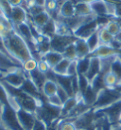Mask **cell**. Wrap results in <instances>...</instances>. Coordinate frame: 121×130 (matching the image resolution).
I'll list each match as a JSON object with an SVG mask.
<instances>
[{"instance_id":"1","label":"cell","mask_w":121,"mask_h":130,"mask_svg":"<svg viewBox=\"0 0 121 130\" xmlns=\"http://www.w3.org/2000/svg\"><path fill=\"white\" fill-rule=\"evenodd\" d=\"M2 40L9 54L14 60L19 62L22 66L25 62L33 58L28 44L23 39V37L15 30L14 28L4 38H2Z\"/></svg>"},{"instance_id":"2","label":"cell","mask_w":121,"mask_h":130,"mask_svg":"<svg viewBox=\"0 0 121 130\" xmlns=\"http://www.w3.org/2000/svg\"><path fill=\"white\" fill-rule=\"evenodd\" d=\"M1 83L8 92L10 105L11 107H13L16 111L18 109H24V110L35 114L36 109L40 105L36 99L24 92L21 88L11 87L9 84L5 83L3 81H1Z\"/></svg>"},{"instance_id":"3","label":"cell","mask_w":121,"mask_h":130,"mask_svg":"<svg viewBox=\"0 0 121 130\" xmlns=\"http://www.w3.org/2000/svg\"><path fill=\"white\" fill-rule=\"evenodd\" d=\"M35 115L37 119L44 122L46 126H48L61 118L62 107L50 105L47 101L42 102L36 109Z\"/></svg>"},{"instance_id":"4","label":"cell","mask_w":121,"mask_h":130,"mask_svg":"<svg viewBox=\"0 0 121 130\" xmlns=\"http://www.w3.org/2000/svg\"><path fill=\"white\" fill-rule=\"evenodd\" d=\"M121 100V92L117 90L116 88H104L100 91L96 103L93 105V108L95 110L103 109L105 107H108L109 105H113L116 102Z\"/></svg>"},{"instance_id":"5","label":"cell","mask_w":121,"mask_h":130,"mask_svg":"<svg viewBox=\"0 0 121 130\" xmlns=\"http://www.w3.org/2000/svg\"><path fill=\"white\" fill-rule=\"evenodd\" d=\"M0 120L1 123L9 130H25L20 124L16 110L10 105H3V109L0 114Z\"/></svg>"},{"instance_id":"6","label":"cell","mask_w":121,"mask_h":130,"mask_svg":"<svg viewBox=\"0 0 121 130\" xmlns=\"http://www.w3.org/2000/svg\"><path fill=\"white\" fill-rule=\"evenodd\" d=\"M77 130H94L96 129V110L91 108L89 111L82 114V116L78 117L73 122Z\"/></svg>"},{"instance_id":"7","label":"cell","mask_w":121,"mask_h":130,"mask_svg":"<svg viewBox=\"0 0 121 130\" xmlns=\"http://www.w3.org/2000/svg\"><path fill=\"white\" fill-rule=\"evenodd\" d=\"M78 37L75 35H60V34H55L51 39H50V51H57L63 54V52L65 51V48L75 43Z\"/></svg>"},{"instance_id":"8","label":"cell","mask_w":121,"mask_h":130,"mask_svg":"<svg viewBox=\"0 0 121 130\" xmlns=\"http://www.w3.org/2000/svg\"><path fill=\"white\" fill-rule=\"evenodd\" d=\"M98 111L107 119L111 124H116L121 119V100L109 105L108 107L99 109Z\"/></svg>"},{"instance_id":"9","label":"cell","mask_w":121,"mask_h":130,"mask_svg":"<svg viewBox=\"0 0 121 130\" xmlns=\"http://www.w3.org/2000/svg\"><path fill=\"white\" fill-rule=\"evenodd\" d=\"M27 77H28V73H26L24 69H18L14 71H11V72L5 74L2 81L9 84L11 87L20 88Z\"/></svg>"},{"instance_id":"10","label":"cell","mask_w":121,"mask_h":130,"mask_svg":"<svg viewBox=\"0 0 121 130\" xmlns=\"http://www.w3.org/2000/svg\"><path fill=\"white\" fill-rule=\"evenodd\" d=\"M16 113H17L18 120H19L22 127L25 130H32L34 126V123L37 120L35 114L24 110V109H18Z\"/></svg>"},{"instance_id":"11","label":"cell","mask_w":121,"mask_h":130,"mask_svg":"<svg viewBox=\"0 0 121 130\" xmlns=\"http://www.w3.org/2000/svg\"><path fill=\"white\" fill-rule=\"evenodd\" d=\"M98 29H99V27H98V24H97V21H96V18L95 20L82 26L79 29H78L74 32V35L76 37H78V38L86 40L87 38H89L92 34L96 32Z\"/></svg>"},{"instance_id":"12","label":"cell","mask_w":121,"mask_h":130,"mask_svg":"<svg viewBox=\"0 0 121 130\" xmlns=\"http://www.w3.org/2000/svg\"><path fill=\"white\" fill-rule=\"evenodd\" d=\"M28 12L24 7H12L11 9L10 13V20H11L12 26H19L21 24L27 23L28 21Z\"/></svg>"},{"instance_id":"13","label":"cell","mask_w":121,"mask_h":130,"mask_svg":"<svg viewBox=\"0 0 121 130\" xmlns=\"http://www.w3.org/2000/svg\"><path fill=\"white\" fill-rule=\"evenodd\" d=\"M119 51H116L108 45H100L96 51L90 53L88 57H97L99 59H102V58L117 55L119 53Z\"/></svg>"},{"instance_id":"14","label":"cell","mask_w":121,"mask_h":130,"mask_svg":"<svg viewBox=\"0 0 121 130\" xmlns=\"http://www.w3.org/2000/svg\"><path fill=\"white\" fill-rule=\"evenodd\" d=\"M91 61H90L89 69L85 73V77L88 79L90 83L93 80L96 78V76L100 73V69H101V64H100V59L97 57H90Z\"/></svg>"},{"instance_id":"15","label":"cell","mask_w":121,"mask_h":130,"mask_svg":"<svg viewBox=\"0 0 121 130\" xmlns=\"http://www.w3.org/2000/svg\"><path fill=\"white\" fill-rule=\"evenodd\" d=\"M0 69L9 73L11 71H14L18 69H22V67L17 65L11 58L8 57L7 55L4 54L3 52L0 51Z\"/></svg>"},{"instance_id":"16","label":"cell","mask_w":121,"mask_h":130,"mask_svg":"<svg viewBox=\"0 0 121 130\" xmlns=\"http://www.w3.org/2000/svg\"><path fill=\"white\" fill-rule=\"evenodd\" d=\"M90 6H91L93 13L96 15V16H108V17H110L105 0H94V1H91Z\"/></svg>"},{"instance_id":"17","label":"cell","mask_w":121,"mask_h":130,"mask_svg":"<svg viewBox=\"0 0 121 130\" xmlns=\"http://www.w3.org/2000/svg\"><path fill=\"white\" fill-rule=\"evenodd\" d=\"M77 2L74 0H65L59 10V16L64 18H70L75 15V5Z\"/></svg>"},{"instance_id":"18","label":"cell","mask_w":121,"mask_h":130,"mask_svg":"<svg viewBox=\"0 0 121 130\" xmlns=\"http://www.w3.org/2000/svg\"><path fill=\"white\" fill-rule=\"evenodd\" d=\"M28 76L32 80V82L35 84V86L38 88L39 90L42 92L43 91V87L44 85L47 81V78H46V75L45 73L41 72L39 69H36L34 70H32L31 72L28 73Z\"/></svg>"},{"instance_id":"19","label":"cell","mask_w":121,"mask_h":130,"mask_svg":"<svg viewBox=\"0 0 121 130\" xmlns=\"http://www.w3.org/2000/svg\"><path fill=\"white\" fill-rule=\"evenodd\" d=\"M50 18L51 17H50L49 13L46 11L42 12V13H40V14L36 15V16H33V17L29 16V20L33 24V26L35 27V29L38 30V32H39V29H42L44 26L49 21Z\"/></svg>"},{"instance_id":"20","label":"cell","mask_w":121,"mask_h":130,"mask_svg":"<svg viewBox=\"0 0 121 130\" xmlns=\"http://www.w3.org/2000/svg\"><path fill=\"white\" fill-rule=\"evenodd\" d=\"M75 47H76V51H77V56L78 59H82V58L88 57L89 54L91 53L90 48L87 45L86 40L80 39L78 38L75 42Z\"/></svg>"},{"instance_id":"21","label":"cell","mask_w":121,"mask_h":130,"mask_svg":"<svg viewBox=\"0 0 121 130\" xmlns=\"http://www.w3.org/2000/svg\"><path fill=\"white\" fill-rule=\"evenodd\" d=\"M42 59H44V60L47 63V65L49 66L50 69H52L64 59V56H63V54L60 53V52L50 51H48L47 53H46V54L44 55L43 57H42Z\"/></svg>"},{"instance_id":"22","label":"cell","mask_w":121,"mask_h":130,"mask_svg":"<svg viewBox=\"0 0 121 130\" xmlns=\"http://www.w3.org/2000/svg\"><path fill=\"white\" fill-rule=\"evenodd\" d=\"M39 33L44 36L47 37L51 39L52 37L57 33V26H56V20L53 18H50V20L46 25L44 26L42 29H39Z\"/></svg>"},{"instance_id":"23","label":"cell","mask_w":121,"mask_h":130,"mask_svg":"<svg viewBox=\"0 0 121 130\" xmlns=\"http://www.w3.org/2000/svg\"><path fill=\"white\" fill-rule=\"evenodd\" d=\"M94 14L90 6V2L78 1L75 5V15L78 16H88Z\"/></svg>"},{"instance_id":"24","label":"cell","mask_w":121,"mask_h":130,"mask_svg":"<svg viewBox=\"0 0 121 130\" xmlns=\"http://www.w3.org/2000/svg\"><path fill=\"white\" fill-rule=\"evenodd\" d=\"M97 95H98V94L93 89L92 87H91V85H90L89 87H87V89L82 94V100L87 105L93 107L94 104H95L96 101Z\"/></svg>"},{"instance_id":"25","label":"cell","mask_w":121,"mask_h":130,"mask_svg":"<svg viewBox=\"0 0 121 130\" xmlns=\"http://www.w3.org/2000/svg\"><path fill=\"white\" fill-rule=\"evenodd\" d=\"M79 100H80V99H78V98L76 97V96L69 98L67 101L63 105V106H62V115H61V118H64V117H65V116L67 115L68 113L71 111L76 105H78V103Z\"/></svg>"},{"instance_id":"26","label":"cell","mask_w":121,"mask_h":130,"mask_svg":"<svg viewBox=\"0 0 121 130\" xmlns=\"http://www.w3.org/2000/svg\"><path fill=\"white\" fill-rule=\"evenodd\" d=\"M58 90V85L53 81H50V80H47L45 85H44L43 87V91L42 93L46 96V98L50 97V96H53L55 94H57Z\"/></svg>"},{"instance_id":"27","label":"cell","mask_w":121,"mask_h":130,"mask_svg":"<svg viewBox=\"0 0 121 130\" xmlns=\"http://www.w3.org/2000/svg\"><path fill=\"white\" fill-rule=\"evenodd\" d=\"M71 62L72 61H70V60L64 58L55 68L52 69V70L56 74H59V75H67L68 68H69V66L71 64Z\"/></svg>"},{"instance_id":"28","label":"cell","mask_w":121,"mask_h":130,"mask_svg":"<svg viewBox=\"0 0 121 130\" xmlns=\"http://www.w3.org/2000/svg\"><path fill=\"white\" fill-rule=\"evenodd\" d=\"M98 36H99L100 45H108L109 46L114 39V35H112L105 28H99Z\"/></svg>"},{"instance_id":"29","label":"cell","mask_w":121,"mask_h":130,"mask_svg":"<svg viewBox=\"0 0 121 130\" xmlns=\"http://www.w3.org/2000/svg\"><path fill=\"white\" fill-rule=\"evenodd\" d=\"M90 85H91V87H92L93 89L98 94L102 89L106 88L105 84H104V75L101 74V73H99V74L96 76V78L90 83Z\"/></svg>"},{"instance_id":"30","label":"cell","mask_w":121,"mask_h":130,"mask_svg":"<svg viewBox=\"0 0 121 130\" xmlns=\"http://www.w3.org/2000/svg\"><path fill=\"white\" fill-rule=\"evenodd\" d=\"M90 61L91 58L85 57L82 59H78L77 60V69H78V74H82V75H85L87 70L89 69Z\"/></svg>"},{"instance_id":"31","label":"cell","mask_w":121,"mask_h":130,"mask_svg":"<svg viewBox=\"0 0 121 130\" xmlns=\"http://www.w3.org/2000/svg\"><path fill=\"white\" fill-rule=\"evenodd\" d=\"M86 42H87V45L90 48V51L93 52L95 51L97 48V47L100 46V41H99V36H98V30L95 32L94 34H92L89 38L86 39Z\"/></svg>"},{"instance_id":"32","label":"cell","mask_w":121,"mask_h":130,"mask_svg":"<svg viewBox=\"0 0 121 130\" xmlns=\"http://www.w3.org/2000/svg\"><path fill=\"white\" fill-rule=\"evenodd\" d=\"M63 56H64V58L68 59V60H70V61H77V60H78L75 43L69 45V46L65 48V51L63 52Z\"/></svg>"},{"instance_id":"33","label":"cell","mask_w":121,"mask_h":130,"mask_svg":"<svg viewBox=\"0 0 121 130\" xmlns=\"http://www.w3.org/2000/svg\"><path fill=\"white\" fill-rule=\"evenodd\" d=\"M104 84H105V87L108 88H115V87L118 85V80L110 71L104 75Z\"/></svg>"},{"instance_id":"34","label":"cell","mask_w":121,"mask_h":130,"mask_svg":"<svg viewBox=\"0 0 121 130\" xmlns=\"http://www.w3.org/2000/svg\"><path fill=\"white\" fill-rule=\"evenodd\" d=\"M111 72L113 73L118 80V84L121 83V61L117 57L115 58L111 67Z\"/></svg>"},{"instance_id":"35","label":"cell","mask_w":121,"mask_h":130,"mask_svg":"<svg viewBox=\"0 0 121 130\" xmlns=\"http://www.w3.org/2000/svg\"><path fill=\"white\" fill-rule=\"evenodd\" d=\"M104 28H105V29H106L107 30L112 34V35H114V37L116 36L118 33L121 31V29H120V28H119L118 24L114 21L113 18H111V20L108 22V24H107Z\"/></svg>"},{"instance_id":"36","label":"cell","mask_w":121,"mask_h":130,"mask_svg":"<svg viewBox=\"0 0 121 130\" xmlns=\"http://www.w3.org/2000/svg\"><path fill=\"white\" fill-rule=\"evenodd\" d=\"M78 89H79V95L82 96V94L87 89V87L90 86V82L88 79L85 77V75H82V74H78Z\"/></svg>"},{"instance_id":"37","label":"cell","mask_w":121,"mask_h":130,"mask_svg":"<svg viewBox=\"0 0 121 130\" xmlns=\"http://www.w3.org/2000/svg\"><path fill=\"white\" fill-rule=\"evenodd\" d=\"M37 66H38V61L35 60L34 58H32V59H29V60H28V61L23 64L22 69H24V71L26 73H29L31 72L32 70L37 69Z\"/></svg>"},{"instance_id":"38","label":"cell","mask_w":121,"mask_h":130,"mask_svg":"<svg viewBox=\"0 0 121 130\" xmlns=\"http://www.w3.org/2000/svg\"><path fill=\"white\" fill-rule=\"evenodd\" d=\"M0 103L3 105H10V100H9L8 92L1 82H0Z\"/></svg>"},{"instance_id":"39","label":"cell","mask_w":121,"mask_h":130,"mask_svg":"<svg viewBox=\"0 0 121 130\" xmlns=\"http://www.w3.org/2000/svg\"><path fill=\"white\" fill-rule=\"evenodd\" d=\"M57 96L59 98H60V100L62 101V103L63 104H64L65 102L67 101L68 99L70 98V96H69V94L66 92V91L64 90L63 87H61L58 86V90H57Z\"/></svg>"},{"instance_id":"40","label":"cell","mask_w":121,"mask_h":130,"mask_svg":"<svg viewBox=\"0 0 121 130\" xmlns=\"http://www.w3.org/2000/svg\"><path fill=\"white\" fill-rule=\"evenodd\" d=\"M37 69H39L41 72H43L45 73V74H46V73L49 71L50 68H49V66L47 65V63H46L44 59H41L40 61H38V66H37Z\"/></svg>"},{"instance_id":"41","label":"cell","mask_w":121,"mask_h":130,"mask_svg":"<svg viewBox=\"0 0 121 130\" xmlns=\"http://www.w3.org/2000/svg\"><path fill=\"white\" fill-rule=\"evenodd\" d=\"M47 102L49 103L50 105H55V106H59V107H62L63 106V103L60 100V98L57 96V94H55L53 96H50V97L47 98Z\"/></svg>"},{"instance_id":"42","label":"cell","mask_w":121,"mask_h":130,"mask_svg":"<svg viewBox=\"0 0 121 130\" xmlns=\"http://www.w3.org/2000/svg\"><path fill=\"white\" fill-rule=\"evenodd\" d=\"M67 75L68 76H76L78 75V69H77V61H72L69 68L67 70Z\"/></svg>"},{"instance_id":"43","label":"cell","mask_w":121,"mask_h":130,"mask_svg":"<svg viewBox=\"0 0 121 130\" xmlns=\"http://www.w3.org/2000/svg\"><path fill=\"white\" fill-rule=\"evenodd\" d=\"M32 130H46V123L40 121V120H36L35 123H34V126L32 128Z\"/></svg>"},{"instance_id":"44","label":"cell","mask_w":121,"mask_h":130,"mask_svg":"<svg viewBox=\"0 0 121 130\" xmlns=\"http://www.w3.org/2000/svg\"><path fill=\"white\" fill-rule=\"evenodd\" d=\"M25 2V0H8L9 5L12 7H20L23 5V3Z\"/></svg>"},{"instance_id":"45","label":"cell","mask_w":121,"mask_h":130,"mask_svg":"<svg viewBox=\"0 0 121 130\" xmlns=\"http://www.w3.org/2000/svg\"><path fill=\"white\" fill-rule=\"evenodd\" d=\"M59 123H60V119H58L50 125L46 126V130H59Z\"/></svg>"},{"instance_id":"46","label":"cell","mask_w":121,"mask_h":130,"mask_svg":"<svg viewBox=\"0 0 121 130\" xmlns=\"http://www.w3.org/2000/svg\"><path fill=\"white\" fill-rule=\"evenodd\" d=\"M111 123H109V122L107 121L106 118H104L102 123H101V126H102V130H111Z\"/></svg>"},{"instance_id":"47","label":"cell","mask_w":121,"mask_h":130,"mask_svg":"<svg viewBox=\"0 0 121 130\" xmlns=\"http://www.w3.org/2000/svg\"><path fill=\"white\" fill-rule=\"evenodd\" d=\"M114 17L121 18V3H116L115 5V14Z\"/></svg>"},{"instance_id":"48","label":"cell","mask_w":121,"mask_h":130,"mask_svg":"<svg viewBox=\"0 0 121 130\" xmlns=\"http://www.w3.org/2000/svg\"><path fill=\"white\" fill-rule=\"evenodd\" d=\"M111 130H121V124H119V123L112 124L111 125Z\"/></svg>"},{"instance_id":"49","label":"cell","mask_w":121,"mask_h":130,"mask_svg":"<svg viewBox=\"0 0 121 130\" xmlns=\"http://www.w3.org/2000/svg\"><path fill=\"white\" fill-rule=\"evenodd\" d=\"M34 3L38 4V5H41V6H44L45 7V4H46V0H32Z\"/></svg>"},{"instance_id":"50","label":"cell","mask_w":121,"mask_h":130,"mask_svg":"<svg viewBox=\"0 0 121 130\" xmlns=\"http://www.w3.org/2000/svg\"><path fill=\"white\" fill-rule=\"evenodd\" d=\"M111 18H113L114 21L117 23L118 26H119V28H120V29H121V18H117V17H111Z\"/></svg>"},{"instance_id":"51","label":"cell","mask_w":121,"mask_h":130,"mask_svg":"<svg viewBox=\"0 0 121 130\" xmlns=\"http://www.w3.org/2000/svg\"><path fill=\"white\" fill-rule=\"evenodd\" d=\"M56 2H57V4H58V7H59V10H60V7L63 5V3H64L65 0H55Z\"/></svg>"},{"instance_id":"52","label":"cell","mask_w":121,"mask_h":130,"mask_svg":"<svg viewBox=\"0 0 121 130\" xmlns=\"http://www.w3.org/2000/svg\"><path fill=\"white\" fill-rule=\"evenodd\" d=\"M0 130H9V129H8L7 127L4 125L3 123L0 122Z\"/></svg>"},{"instance_id":"53","label":"cell","mask_w":121,"mask_h":130,"mask_svg":"<svg viewBox=\"0 0 121 130\" xmlns=\"http://www.w3.org/2000/svg\"><path fill=\"white\" fill-rule=\"evenodd\" d=\"M114 38H115V39L117 40V41H119V42L121 43V31H120L119 33H118L117 35H116V36L114 37Z\"/></svg>"},{"instance_id":"54","label":"cell","mask_w":121,"mask_h":130,"mask_svg":"<svg viewBox=\"0 0 121 130\" xmlns=\"http://www.w3.org/2000/svg\"><path fill=\"white\" fill-rule=\"evenodd\" d=\"M103 121V120H102ZM102 121H101V123H102ZM101 123H99V124H97L96 127V130H102V126H101Z\"/></svg>"},{"instance_id":"55","label":"cell","mask_w":121,"mask_h":130,"mask_svg":"<svg viewBox=\"0 0 121 130\" xmlns=\"http://www.w3.org/2000/svg\"><path fill=\"white\" fill-rule=\"evenodd\" d=\"M115 88H116L117 90H119V91L121 92V85H117V86L115 87Z\"/></svg>"},{"instance_id":"56","label":"cell","mask_w":121,"mask_h":130,"mask_svg":"<svg viewBox=\"0 0 121 130\" xmlns=\"http://www.w3.org/2000/svg\"><path fill=\"white\" fill-rule=\"evenodd\" d=\"M116 57H117L118 59H119V60L121 61V50H120V51H119V53H118V54L116 55Z\"/></svg>"},{"instance_id":"57","label":"cell","mask_w":121,"mask_h":130,"mask_svg":"<svg viewBox=\"0 0 121 130\" xmlns=\"http://www.w3.org/2000/svg\"><path fill=\"white\" fill-rule=\"evenodd\" d=\"M2 109H3V105L0 103V114H1V112H2Z\"/></svg>"},{"instance_id":"58","label":"cell","mask_w":121,"mask_h":130,"mask_svg":"<svg viewBox=\"0 0 121 130\" xmlns=\"http://www.w3.org/2000/svg\"><path fill=\"white\" fill-rule=\"evenodd\" d=\"M0 73H5V74H7L8 72H6L5 70H3V69H0Z\"/></svg>"},{"instance_id":"59","label":"cell","mask_w":121,"mask_h":130,"mask_svg":"<svg viewBox=\"0 0 121 130\" xmlns=\"http://www.w3.org/2000/svg\"><path fill=\"white\" fill-rule=\"evenodd\" d=\"M118 85H121V83H120V84H118Z\"/></svg>"},{"instance_id":"60","label":"cell","mask_w":121,"mask_h":130,"mask_svg":"<svg viewBox=\"0 0 121 130\" xmlns=\"http://www.w3.org/2000/svg\"><path fill=\"white\" fill-rule=\"evenodd\" d=\"M0 122H1V120H0Z\"/></svg>"}]
</instances>
